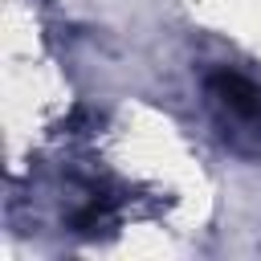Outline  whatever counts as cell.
<instances>
[{
    "label": "cell",
    "instance_id": "1",
    "mask_svg": "<svg viewBox=\"0 0 261 261\" xmlns=\"http://www.w3.org/2000/svg\"><path fill=\"white\" fill-rule=\"evenodd\" d=\"M204 90H208V102H212V114H216V126L224 130V139L237 151L261 159V86H253L241 73L216 69V73H208Z\"/></svg>",
    "mask_w": 261,
    "mask_h": 261
}]
</instances>
